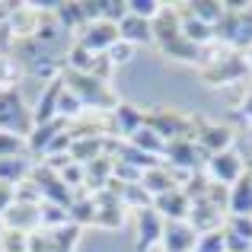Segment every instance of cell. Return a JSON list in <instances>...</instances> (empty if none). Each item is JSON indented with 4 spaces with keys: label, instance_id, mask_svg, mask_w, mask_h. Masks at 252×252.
Returning <instances> with one entry per match:
<instances>
[{
    "label": "cell",
    "instance_id": "cell-31",
    "mask_svg": "<svg viewBox=\"0 0 252 252\" xmlns=\"http://www.w3.org/2000/svg\"><path fill=\"white\" fill-rule=\"evenodd\" d=\"M38 223H42V230H58V227H67L70 223V214H67V208H61V204L42 201L38 204Z\"/></svg>",
    "mask_w": 252,
    "mask_h": 252
},
{
    "label": "cell",
    "instance_id": "cell-46",
    "mask_svg": "<svg viewBox=\"0 0 252 252\" xmlns=\"http://www.w3.org/2000/svg\"><path fill=\"white\" fill-rule=\"evenodd\" d=\"M243 55H246V64H249V70H252V48H249V51H243Z\"/></svg>",
    "mask_w": 252,
    "mask_h": 252
},
{
    "label": "cell",
    "instance_id": "cell-5",
    "mask_svg": "<svg viewBox=\"0 0 252 252\" xmlns=\"http://www.w3.org/2000/svg\"><path fill=\"white\" fill-rule=\"evenodd\" d=\"M64 86L74 93L77 99L83 102V109H93V112H112L118 105V96L112 93V86L105 80H96V77H86L80 70H70L64 67Z\"/></svg>",
    "mask_w": 252,
    "mask_h": 252
},
{
    "label": "cell",
    "instance_id": "cell-18",
    "mask_svg": "<svg viewBox=\"0 0 252 252\" xmlns=\"http://www.w3.org/2000/svg\"><path fill=\"white\" fill-rule=\"evenodd\" d=\"M227 217H252V172L249 169L230 185Z\"/></svg>",
    "mask_w": 252,
    "mask_h": 252
},
{
    "label": "cell",
    "instance_id": "cell-40",
    "mask_svg": "<svg viewBox=\"0 0 252 252\" xmlns=\"http://www.w3.org/2000/svg\"><path fill=\"white\" fill-rule=\"evenodd\" d=\"M163 10L160 0H128V13L131 16H141V19H157Z\"/></svg>",
    "mask_w": 252,
    "mask_h": 252
},
{
    "label": "cell",
    "instance_id": "cell-10",
    "mask_svg": "<svg viewBox=\"0 0 252 252\" xmlns=\"http://www.w3.org/2000/svg\"><path fill=\"white\" fill-rule=\"evenodd\" d=\"M93 201H96V227L102 230H122L125 227V217H128V208L122 204V198L115 195V191H96L93 195Z\"/></svg>",
    "mask_w": 252,
    "mask_h": 252
},
{
    "label": "cell",
    "instance_id": "cell-34",
    "mask_svg": "<svg viewBox=\"0 0 252 252\" xmlns=\"http://www.w3.org/2000/svg\"><path fill=\"white\" fill-rule=\"evenodd\" d=\"M23 83V67L10 55H0V90H19Z\"/></svg>",
    "mask_w": 252,
    "mask_h": 252
},
{
    "label": "cell",
    "instance_id": "cell-21",
    "mask_svg": "<svg viewBox=\"0 0 252 252\" xmlns=\"http://www.w3.org/2000/svg\"><path fill=\"white\" fill-rule=\"evenodd\" d=\"M61 93H64V77H55V80L42 90L38 105L32 109V122H35V125L55 122V118H58V99H61Z\"/></svg>",
    "mask_w": 252,
    "mask_h": 252
},
{
    "label": "cell",
    "instance_id": "cell-35",
    "mask_svg": "<svg viewBox=\"0 0 252 252\" xmlns=\"http://www.w3.org/2000/svg\"><path fill=\"white\" fill-rule=\"evenodd\" d=\"M23 154H29L26 137L10 134V131H0V160H6V157H23Z\"/></svg>",
    "mask_w": 252,
    "mask_h": 252
},
{
    "label": "cell",
    "instance_id": "cell-4",
    "mask_svg": "<svg viewBox=\"0 0 252 252\" xmlns=\"http://www.w3.org/2000/svg\"><path fill=\"white\" fill-rule=\"evenodd\" d=\"M144 125H147L150 131H157L166 144L169 141H195L198 144V134H201V128L208 122H204L201 115H189V112H179V109L163 105V109L144 112Z\"/></svg>",
    "mask_w": 252,
    "mask_h": 252
},
{
    "label": "cell",
    "instance_id": "cell-43",
    "mask_svg": "<svg viewBox=\"0 0 252 252\" xmlns=\"http://www.w3.org/2000/svg\"><path fill=\"white\" fill-rule=\"evenodd\" d=\"M131 58H134V45L122 42V38H118V42L109 48V64H112V67H122V64L131 61Z\"/></svg>",
    "mask_w": 252,
    "mask_h": 252
},
{
    "label": "cell",
    "instance_id": "cell-48",
    "mask_svg": "<svg viewBox=\"0 0 252 252\" xmlns=\"http://www.w3.org/2000/svg\"><path fill=\"white\" fill-rule=\"evenodd\" d=\"M246 169H252V160H249V166H246Z\"/></svg>",
    "mask_w": 252,
    "mask_h": 252
},
{
    "label": "cell",
    "instance_id": "cell-37",
    "mask_svg": "<svg viewBox=\"0 0 252 252\" xmlns=\"http://www.w3.org/2000/svg\"><path fill=\"white\" fill-rule=\"evenodd\" d=\"M125 16H128V3L125 0H99V19L118 26Z\"/></svg>",
    "mask_w": 252,
    "mask_h": 252
},
{
    "label": "cell",
    "instance_id": "cell-24",
    "mask_svg": "<svg viewBox=\"0 0 252 252\" xmlns=\"http://www.w3.org/2000/svg\"><path fill=\"white\" fill-rule=\"evenodd\" d=\"M86 169V179H83V191H90V195H96V191H105L112 185V169H115V160H112L109 154H102L99 160H93Z\"/></svg>",
    "mask_w": 252,
    "mask_h": 252
},
{
    "label": "cell",
    "instance_id": "cell-1",
    "mask_svg": "<svg viewBox=\"0 0 252 252\" xmlns=\"http://www.w3.org/2000/svg\"><path fill=\"white\" fill-rule=\"evenodd\" d=\"M67 48L70 45H45L38 38H26V42H16L10 48V58L23 67V74L51 83L67 67Z\"/></svg>",
    "mask_w": 252,
    "mask_h": 252
},
{
    "label": "cell",
    "instance_id": "cell-13",
    "mask_svg": "<svg viewBox=\"0 0 252 252\" xmlns=\"http://www.w3.org/2000/svg\"><path fill=\"white\" fill-rule=\"evenodd\" d=\"M189 223L198 230V236H201V233H211V230H220L223 223H227V211L217 208L211 198H198V201H191Z\"/></svg>",
    "mask_w": 252,
    "mask_h": 252
},
{
    "label": "cell",
    "instance_id": "cell-12",
    "mask_svg": "<svg viewBox=\"0 0 252 252\" xmlns=\"http://www.w3.org/2000/svg\"><path fill=\"white\" fill-rule=\"evenodd\" d=\"M243 172H246V163H243V157L236 154V147L208 157V176H211V182H217V185H227L230 189Z\"/></svg>",
    "mask_w": 252,
    "mask_h": 252
},
{
    "label": "cell",
    "instance_id": "cell-15",
    "mask_svg": "<svg viewBox=\"0 0 252 252\" xmlns=\"http://www.w3.org/2000/svg\"><path fill=\"white\" fill-rule=\"evenodd\" d=\"M233 141H236L233 128H230V125H214V122H208L201 128V134H198V147H201L204 157H214V154H223V150H233Z\"/></svg>",
    "mask_w": 252,
    "mask_h": 252
},
{
    "label": "cell",
    "instance_id": "cell-30",
    "mask_svg": "<svg viewBox=\"0 0 252 252\" xmlns=\"http://www.w3.org/2000/svg\"><path fill=\"white\" fill-rule=\"evenodd\" d=\"M182 6L195 19H201V23H208V26H217L220 16H223V10H227L220 0H189V3H182Z\"/></svg>",
    "mask_w": 252,
    "mask_h": 252
},
{
    "label": "cell",
    "instance_id": "cell-7",
    "mask_svg": "<svg viewBox=\"0 0 252 252\" xmlns=\"http://www.w3.org/2000/svg\"><path fill=\"white\" fill-rule=\"evenodd\" d=\"M118 42V26L105 23V19H93L74 35V45L93 51V55H109V48Z\"/></svg>",
    "mask_w": 252,
    "mask_h": 252
},
{
    "label": "cell",
    "instance_id": "cell-17",
    "mask_svg": "<svg viewBox=\"0 0 252 252\" xmlns=\"http://www.w3.org/2000/svg\"><path fill=\"white\" fill-rule=\"evenodd\" d=\"M179 13V29H182V35L189 38L191 45H198V48H208V45H217V35H214V26L201 23V19H195L189 10H185L182 3L176 6Z\"/></svg>",
    "mask_w": 252,
    "mask_h": 252
},
{
    "label": "cell",
    "instance_id": "cell-41",
    "mask_svg": "<svg viewBox=\"0 0 252 252\" xmlns=\"http://www.w3.org/2000/svg\"><path fill=\"white\" fill-rule=\"evenodd\" d=\"M0 252H29V236L16 230H3L0 236Z\"/></svg>",
    "mask_w": 252,
    "mask_h": 252
},
{
    "label": "cell",
    "instance_id": "cell-26",
    "mask_svg": "<svg viewBox=\"0 0 252 252\" xmlns=\"http://www.w3.org/2000/svg\"><path fill=\"white\" fill-rule=\"evenodd\" d=\"M32 157L23 154V157H6V160H0V185H13L16 189L19 182H26V179L32 176Z\"/></svg>",
    "mask_w": 252,
    "mask_h": 252
},
{
    "label": "cell",
    "instance_id": "cell-29",
    "mask_svg": "<svg viewBox=\"0 0 252 252\" xmlns=\"http://www.w3.org/2000/svg\"><path fill=\"white\" fill-rule=\"evenodd\" d=\"M128 144H131V147H137L141 154H147V157H157V160H163V154H166V141H163L157 131H150L147 125H144V128L137 131Z\"/></svg>",
    "mask_w": 252,
    "mask_h": 252
},
{
    "label": "cell",
    "instance_id": "cell-6",
    "mask_svg": "<svg viewBox=\"0 0 252 252\" xmlns=\"http://www.w3.org/2000/svg\"><path fill=\"white\" fill-rule=\"evenodd\" d=\"M35 122H32V109L26 105L19 90H0V131L29 137Z\"/></svg>",
    "mask_w": 252,
    "mask_h": 252
},
{
    "label": "cell",
    "instance_id": "cell-11",
    "mask_svg": "<svg viewBox=\"0 0 252 252\" xmlns=\"http://www.w3.org/2000/svg\"><path fill=\"white\" fill-rule=\"evenodd\" d=\"M208 157L201 154L195 141H169L166 144V154H163V163L169 169H185V172H201V163Z\"/></svg>",
    "mask_w": 252,
    "mask_h": 252
},
{
    "label": "cell",
    "instance_id": "cell-14",
    "mask_svg": "<svg viewBox=\"0 0 252 252\" xmlns=\"http://www.w3.org/2000/svg\"><path fill=\"white\" fill-rule=\"evenodd\" d=\"M163 252H195L198 246V230L189 220H166L163 227Z\"/></svg>",
    "mask_w": 252,
    "mask_h": 252
},
{
    "label": "cell",
    "instance_id": "cell-38",
    "mask_svg": "<svg viewBox=\"0 0 252 252\" xmlns=\"http://www.w3.org/2000/svg\"><path fill=\"white\" fill-rule=\"evenodd\" d=\"M195 252H227V236H223V227L198 236V246H195Z\"/></svg>",
    "mask_w": 252,
    "mask_h": 252
},
{
    "label": "cell",
    "instance_id": "cell-19",
    "mask_svg": "<svg viewBox=\"0 0 252 252\" xmlns=\"http://www.w3.org/2000/svg\"><path fill=\"white\" fill-rule=\"evenodd\" d=\"M154 211L163 217V220H189L191 198L185 195L182 189H176V191H166V195L154 198Z\"/></svg>",
    "mask_w": 252,
    "mask_h": 252
},
{
    "label": "cell",
    "instance_id": "cell-36",
    "mask_svg": "<svg viewBox=\"0 0 252 252\" xmlns=\"http://www.w3.org/2000/svg\"><path fill=\"white\" fill-rule=\"evenodd\" d=\"M55 172H58V176H61V182L67 185L70 191H80V189H83V179H86V169L80 166V163H74V160H70L67 166H61V169H55Z\"/></svg>",
    "mask_w": 252,
    "mask_h": 252
},
{
    "label": "cell",
    "instance_id": "cell-2",
    "mask_svg": "<svg viewBox=\"0 0 252 252\" xmlns=\"http://www.w3.org/2000/svg\"><path fill=\"white\" fill-rule=\"evenodd\" d=\"M154 45L160 48L163 58H169V61H176V64H195V67L204 64V48L191 45L189 38L182 35V29H179L176 6H163L160 16L154 19Z\"/></svg>",
    "mask_w": 252,
    "mask_h": 252
},
{
    "label": "cell",
    "instance_id": "cell-16",
    "mask_svg": "<svg viewBox=\"0 0 252 252\" xmlns=\"http://www.w3.org/2000/svg\"><path fill=\"white\" fill-rule=\"evenodd\" d=\"M109 115H112L109 118L112 131H115L118 137H125V141H131V137L144 128V112L137 109V105H131V102H118Z\"/></svg>",
    "mask_w": 252,
    "mask_h": 252
},
{
    "label": "cell",
    "instance_id": "cell-8",
    "mask_svg": "<svg viewBox=\"0 0 252 252\" xmlns=\"http://www.w3.org/2000/svg\"><path fill=\"white\" fill-rule=\"evenodd\" d=\"M29 179L35 182V189L42 191V201L61 204V208H70V204H74V191H70L67 185L61 182V176H58L51 166H45V163H35Z\"/></svg>",
    "mask_w": 252,
    "mask_h": 252
},
{
    "label": "cell",
    "instance_id": "cell-27",
    "mask_svg": "<svg viewBox=\"0 0 252 252\" xmlns=\"http://www.w3.org/2000/svg\"><path fill=\"white\" fill-rule=\"evenodd\" d=\"M102 154H105V134L102 137H80V141L70 144V160L80 163V166H90Z\"/></svg>",
    "mask_w": 252,
    "mask_h": 252
},
{
    "label": "cell",
    "instance_id": "cell-45",
    "mask_svg": "<svg viewBox=\"0 0 252 252\" xmlns=\"http://www.w3.org/2000/svg\"><path fill=\"white\" fill-rule=\"evenodd\" d=\"M13 204H16V189H13V185H0V217H3Z\"/></svg>",
    "mask_w": 252,
    "mask_h": 252
},
{
    "label": "cell",
    "instance_id": "cell-39",
    "mask_svg": "<svg viewBox=\"0 0 252 252\" xmlns=\"http://www.w3.org/2000/svg\"><path fill=\"white\" fill-rule=\"evenodd\" d=\"M230 118H233V122H243V125H252V80L246 83V93L240 96V102L230 109Z\"/></svg>",
    "mask_w": 252,
    "mask_h": 252
},
{
    "label": "cell",
    "instance_id": "cell-25",
    "mask_svg": "<svg viewBox=\"0 0 252 252\" xmlns=\"http://www.w3.org/2000/svg\"><path fill=\"white\" fill-rule=\"evenodd\" d=\"M141 189L147 191L150 198H160L166 195V191H176V179H172V169L166 166V163H160V166L147 169L141 176Z\"/></svg>",
    "mask_w": 252,
    "mask_h": 252
},
{
    "label": "cell",
    "instance_id": "cell-44",
    "mask_svg": "<svg viewBox=\"0 0 252 252\" xmlns=\"http://www.w3.org/2000/svg\"><path fill=\"white\" fill-rule=\"evenodd\" d=\"M16 201L19 204H42V191L35 189V182H32V179H26V182H19L16 185Z\"/></svg>",
    "mask_w": 252,
    "mask_h": 252
},
{
    "label": "cell",
    "instance_id": "cell-3",
    "mask_svg": "<svg viewBox=\"0 0 252 252\" xmlns=\"http://www.w3.org/2000/svg\"><path fill=\"white\" fill-rule=\"evenodd\" d=\"M252 70L246 64L243 51H230L223 45H208L204 48V64H201V83H208L211 90H223V86H233L249 80Z\"/></svg>",
    "mask_w": 252,
    "mask_h": 252
},
{
    "label": "cell",
    "instance_id": "cell-22",
    "mask_svg": "<svg viewBox=\"0 0 252 252\" xmlns=\"http://www.w3.org/2000/svg\"><path fill=\"white\" fill-rule=\"evenodd\" d=\"M118 38L128 45H154V19H141V16H125L118 23Z\"/></svg>",
    "mask_w": 252,
    "mask_h": 252
},
{
    "label": "cell",
    "instance_id": "cell-9",
    "mask_svg": "<svg viewBox=\"0 0 252 252\" xmlns=\"http://www.w3.org/2000/svg\"><path fill=\"white\" fill-rule=\"evenodd\" d=\"M163 227H166V220H163L154 208L134 211V249L137 252H150L154 246H160Z\"/></svg>",
    "mask_w": 252,
    "mask_h": 252
},
{
    "label": "cell",
    "instance_id": "cell-32",
    "mask_svg": "<svg viewBox=\"0 0 252 252\" xmlns=\"http://www.w3.org/2000/svg\"><path fill=\"white\" fill-rule=\"evenodd\" d=\"M236 13H240V32H236V51H249V48H252V3H246V0H240V6H236Z\"/></svg>",
    "mask_w": 252,
    "mask_h": 252
},
{
    "label": "cell",
    "instance_id": "cell-28",
    "mask_svg": "<svg viewBox=\"0 0 252 252\" xmlns=\"http://www.w3.org/2000/svg\"><path fill=\"white\" fill-rule=\"evenodd\" d=\"M45 233H48V252H77V243H80V227L77 223L45 230Z\"/></svg>",
    "mask_w": 252,
    "mask_h": 252
},
{
    "label": "cell",
    "instance_id": "cell-20",
    "mask_svg": "<svg viewBox=\"0 0 252 252\" xmlns=\"http://www.w3.org/2000/svg\"><path fill=\"white\" fill-rule=\"evenodd\" d=\"M0 220H3V227L6 230H16V233H35V230H42V223H38V208L35 204H13L10 211H6L3 217H0Z\"/></svg>",
    "mask_w": 252,
    "mask_h": 252
},
{
    "label": "cell",
    "instance_id": "cell-47",
    "mask_svg": "<svg viewBox=\"0 0 252 252\" xmlns=\"http://www.w3.org/2000/svg\"><path fill=\"white\" fill-rule=\"evenodd\" d=\"M3 230H6V227H3V220H0V236H3Z\"/></svg>",
    "mask_w": 252,
    "mask_h": 252
},
{
    "label": "cell",
    "instance_id": "cell-42",
    "mask_svg": "<svg viewBox=\"0 0 252 252\" xmlns=\"http://www.w3.org/2000/svg\"><path fill=\"white\" fill-rule=\"evenodd\" d=\"M223 230L233 233V236H240V240H249L252 243V217H227Z\"/></svg>",
    "mask_w": 252,
    "mask_h": 252
},
{
    "label": "cell",
    "instance_id": "cell-23",
    "mask_svg": "<svg viewBox=\"0 0 252 252\" xmlns=\"http://www.w3.org/2000/svg\"><path fill=\"white\" fill-rule=\"evenodd\" d=\"M67 128H70V122H64V118H55V122H48V125H35V128H32V134L26 137L29 157H42L45 150H48V144L55 141L58 134H64Z\"/></svg>",
    "mask_w": 252,
    "mask_h": 252
},
{
    "label": "cell",
    "instance_id": "cell-33",
    "mask_svg": "<svg viewBox=\"0 0 252 252\" xmlns=\"http://www.w3.org/2000/svg\"><path fill=\"white\" fill-rule=\"evenodd\" d=\"M83 102H80V99H77L74 96V93H70L67 90V86H64V93H61V99H58V118H64V122H70V125H74V122H80V115H83Z\"/></svg>",
    "mask_w": 252,
    "mask_h": 252
}]
</instances>
